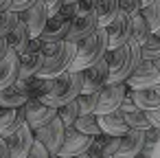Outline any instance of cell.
<instances>
[{"instance_id": "6da1fadb", "label": "cell", "mask_w": 160, "mask_h": 158, "mask_svg": "<svg viewBox=\"0 0 160 158\" xmlns=\"http://www.w3.org/2000/svg\"><path fill=\"white\" fill-rule=\"evenodd\" d=\"M79 92H81V75L77 70L68 68V70H64V73L46 79V86H44V90H42V94L38 99L42 103H46V105L59 108L66 101L75 99Z\"/></svg>"}, {"instance_id": "7a4b0ae2", "label": "cell", "mask_w": 160, "mask_h": 158, "mask_svg": "<svg viewBox=\"0 0 160 158\" xmlns=\"http://www.w3.org/2000/svg\"><path fill=\"white\" fill-rule=\"evenodd\" d=\"M103 57L108 64V84H118V81H125V77L140 62V46L127 40L116 48H108Z\"/></svg>"}, {"instance_id": "3957f363", "label": "cell", "mask_w": 160, "mask_h": 158, "mask_svg": "<svg viewBox=\"0 0 160 158\" xmlns=\"http://www.w3.org/2000/svg\"><path fill=\"white\" fill-rule=\"evenodd\" d=\"M42 51H44V59H42V66L38 70V77L51 79V77L68 70L72 55H75V42H68V40L42 42Z\"/></svg>"}, {"instance_id": "277c9868", "label": "cell", "mask_w": 160, "mask_h": 158, "mask_svg": "<svg viewBox=\"0 0 160 158\" xmlns=\"http://www.w3.org/2000/svg\"><path fill=\"white\" fill-rule=\"evenodd\" d=\"M108 51V40H105V29L97 27L92 33H88L83 40H79L75 44V55L70 62V70H83L88 66H92L97 59H101Z\"/></svg>"}, {"instance_id": "5b68a950", "label": "cell", "mask_w": 160, "mask_h": 158, "mask_svg": "<svg viewBox=\"0 0 160 158\" xmlns=\"http://www.w3.org/2000/svg\"><path fill=\"white\" fill-rule=\"evenodd\" d=\"M44 59V51H42V42L38 38H31L29 44L24 46V51L18 55V77H33L38 75L40 66ZM16 77V79H18Z\"/></svg>"}, {"instance_id": "8992f818", "label": "cell", "mask_w": 160, "mask_h": 158, "mask_svg": "<svg viewBox=\"0 0 160 158\" xmlns=\"http://www.w3.org/2000/svg\"><path fill=\"white\" fill-rule=\"evenodd\" d=\"M125 88L136 90V88H153L156 84H160V70L156 68L153 62L149 59H140L136 64V68L125 77Z\"/></svg>"}, {"instance_id": "52a82bcc", "label": "cell", "mask_w": 160, "mask_h": 158, "mask_svg": "<svg viewBox=\"0 0 160 158\" xmlns=\"http://www.w3.org/2000/svg\"><path fill=\"white\" fill-rule=\"evenodd\" d=\"M64 130H66V125H64V123L59 121V116L55 114V116H53L51 121H46L42 127L33 130V138L40 140V143L48 149V154H55V151H59V147H62Z\"/></svg>"}, {"instance_id": "ba28073f", "label": "cell", "mask_w": 160, "mask_h": 158, "mask_svg": "<svg viewBox=\"0 0 160 158\" xmlns=\"http://www.w3.org/2000/svg\"><path fill=\"white\" fill-rule=\"evenodd\" d=\"M125 97V84H105L97 90V105H94V114H103V112H112L121 105Z\"/></svg>"}, {"instance_id": "9c48e42d", "label": "cell", "mask_w": 160, "mask_h": 158, "mask_svg": "<svg viewBox=\"0 0 160 158\" xmlns=\"http://www.w3.org/2000/svg\"><path fill=\"white\" fill-rule=\"evenodd\" d=\"M79 75H81V92H97L101 86L108 84V64H105V57H101L92 66L79 70Z\"/></svg>"}, {"instance_id": "30bf717a", "label": "cell", "mask_w": 160, "mask_h": 158, "mask_svg": "<svg viewBox=\"0 0 160 158\" xmlns=\"http://www.w3.org/2000/svg\"><path fill=\"white\" fill-rule=\"evenodd\" d=\"M22 110H24V121H27V125H29L31 130L42 127L46 121H51V119L57 114V108L46 105V103H42L40 99H29V101L22 105Z\"/></svg>"}, {"instance_id": "8fae6325", "label": "cell", "mask_w": 160, "mask_h": 158, "mask_svg": "<svg viewBox=\"0 0 160 158\" xmlns=\"http://www.w3.org/2000/svg\"><path fill=\"white\" fill-rule=\"evenodd\" d=\"M68 29H70V18H66L64 13H53L46 18L38 40L40 42H59V40H66L68 35Z\"/></svg>"}, {"instance_id": "7c38bea8", "label": "cell", "mask_w": 160, "mask_h": 158, "mask_svg": "<svg viewBox=\"0 0 160 158\" xmlns=\"http://www.w3.org/2000/svg\"><path fill=\"white\" fill-rule=\"evenodd\" d=\"M5 140L9 147V158H24L31 149V143H33V130L24 121L18 130H13L9 136H5Z\"/></svg>"}, {"instance_id": "4fadbf2b", "label": "cell", "mask_w": 160, "mask_h": 158, "mask_svg": "<svg viewBox=\"0 0 160 158\" xmlns=\"http://www.w3.org/2000/svg\"><path fill=\"white\" fill-rule=\"evenodd\" d=\"M18 18L24 22L29 35L31 38H38L40 31H42V27H44V22H46V18H48V11H46V7H44L42 0H35L31 7H27V9H22L18 13Z\"/></svg>"}, {"instance_id": "5bb4252c", "label": "cell", "mask_w": 160, "mask_h": 158, "mask_svg": "<svg viewBox=\"0 0 160 158\" xmlns=\"http://www.w3.org/2000/svg\"><path fill=\"white\" fill-rule=\"evenodd\" d=\"M90 143H92V136H88V134L75 130L72 125H68V127L64 130V140H62L59 151L72 158V156H77V154H83Z\"/></svg>"}, {"instance_id": "9a60e30c", "label": "cell", "mask_w": 160, "mask_h": 158, "mask_svg": "<svg viewBox=\"0 0 160 158\" xmlns=\"http://www.w3.org/2000/svg\"><path fill=\"white\" fill-rule=\"evenodd\" d=\"M103 29H105L108 48H116V46H121V44H125L129 40V16L116 13V18Z\"/></svg>"}, {"instance_id": "2e32d148", "label": "cell", "mask_w": 160, "mask_h": 158, "mask_svg": "<svg viewBox=\"0 0 160 158\" xmlns=\"http://www.w3.org/2000/svg\"><path fill=\"white\" fill-rule=\"evenodd\" d=\"M142 136H145V130H136V127H129L125 134H121L114 158H132V156H136L142 149V140H145Z\"/></svg>"}, {"instance_id": "e0dca14e", "label": "cell", "mask_w": 160, "mask_h": 158, "mask_svg": "<svg viewBox=\"0 0 160 158\" xmlns=\"http://www.w3.org/2000/svg\"><path fill=\"white\" fill-rule=\"evenodd\" d=\"M97 123H99V130L101 134H110V136H121L125 134L129 127L123 119V112L116 108L112 112H103V114H97Z\"/></svg>"}, {"instance_id": "ac0fdd59", "label": "cell", "mask_w": 160, "mask_h": 158, "mask_svg": "<svg viewBox=\"0 0 160 158\" xmlns=\"http://www.w3.org/2000/svg\"><path fill=\"white\" fill-rule=\"evenodd\" d=\"M97 29V20H94V13H83V16H72L70 20V29H68V35L66 40L68 42H79L83 40L88 33H92Z\"/></svg>"}, {"instance_id": "d6986e66", "label": "cell", "mask_w": 160, "mask_h": 158, "mask_svg": "<svg viewBox=\"0 0 160 158\" xmlns=\"http://www.w3.org/2000/svg\"><path fill=\"white\" fill-rule=\"evenodd\" d=\"M29 40H31V35H29V31H27V27H24V22L18 18V22L9 29V33L5 35V42H7V48L9 51H13V53H22L24 51V46L29 44Z\"/></svg>"}, {"instance_id": "ffe728a7", "label": "cell", "mask_w": 160, "mask_h": 158, "mask_svg": "<svg viewBox=\"0 0 160 158\" xmlns=\"http://www.w3.org/2000/svg\"><path fill=\"white\" fill-rule=\"evenodd\" d=\"M94 20H97V27H108L116 13H118V0H94Z\"/></svg>"}, {"instance_id": "44dd1931", "label": "cell", "mask_w": 160, "mask_h": 158, "mask_svg": "<svg viewBox=\"0 0 160 158\" xmlns=\"http://www.w3.org/2000/svg\"><path fill=\"white\" fill-rule=\"evenodd\" d=\"M16 77H18V53L7 51L0 57V90L9 84H13Z\"/></svg>"}, {"instance_id": "7402d4cb", "label": "cell", "mask_w": 160, "mask_h": 158, "mask_svg": "<svg viewBox=\"0 0 160 158\" xmlns=\"http://www.w3.org/2000/svg\"><path fill=\"white\" fill-rule=\"evenodd\" d=\"M127 94L132 97L134 105L140 108V110H153V108H160V97L156 94L153 88H136V90H129L127 88Z\"/></svg>"}, {"instance_id": "603a6c76", "label": "cell", "mask_w": 160, "mask_h": 158, "mask_svg": "<svg viewBox=\"0 0 160 158\" xmlns=\"http://www.w3.org/2000/svg\"><path fill=\"white\" fill-rule=\"evenodd\" d=\"M29 99L31 97L20 86H16V81L0 90V105H2V108H22Z\"/></svg>"}, {"instance_id": "cb8c5ba5", "label": "cell", "mask_w": 160, "mask_h": 158, "mask_svg": "<svg viewBox=\"0 0 160 158\" xmlns=\"http://www.w3.org/2000/svg\"><path fill=\"white\" fill-rule=\"evenodd\" d=\"M149 35H151V31H149L147 22L142 20L140 11L132 13V16H129V40H132V42H136V44L140 46Z\"/></svg>"}, {"instance_id": "d4e9b609", "label": "cell", "mask_w": 160, "mask_h": 158, "mask_svg": "<svg viewBox=\"0 0 160 158\" xmlns=\"http://www.w3.org/2000/svg\"><path fill=\"white\" fill-rule=\"evenodd\" d=\"M140 16H142V20L147 22L149 31L153 33V31L160 27V0H151V3L142 5V7H140Z\"/></svg>"}, {"instance_id": "484cf974", "label": "cell", "mask_w": 160, "mask_h": 158, "mask_svg": "<svg viewBox=\"0 0 160 158\" xmlns=\"http://www.w3.org/2000/svg\"><path fill=\"white\" fill-rule=\"evenodd\" d=\"M72 127H75V130H79V132H83V134H88V136H97V134H101L99 123H97V114H94V112L79 114V116L75 119Z\"/></svg>"}, {"instance_id": "4316f807", "label": "cell", "mask_w": 160, "mask_h": 158, "mask_svg": "<svg viewBox=\"0 0 160 158\" xmlns=\"http://www.w3.org/2000/svg\"><path fill=\"white\" fill-rule=\"evenodd\" d=\"M123 119H125L127 127H136V130H147V127H151V123H149L145 110H140V108L125 110V112H123Z\"/></svg>"}, {"instance_id": "83f0119b", "label": "cell", "mask_w": 160, "mask_h": 158, "mask_svg": "<svg viewBox=\"0 0 160 158\" xmlns=\"http://www.w3.org/2000/svg\"><path fill=\"white\" fill-rule=\"evenodd\" d=\"M57 116H59V121H62L66 127L72 125L75 119L79 116V103H77V99H70V101H66L64 105H59V108H57Z\"/></svg>"}, {"instance_id": "f1b7e54d", "label": "cell", "mask_w": 160, "mask_h": 158, "mask_svg": "<svg viewBox=\"0 0 160 158\" xmlns=\"http://www.w3.org/2000/svg\"><path fill=\"white\" fill-rule=\"evenodd\" d=\"M158 57H160V38L151 33V35L140 44V59L153 62V59H158Z\"/></svg>"}, {"instance_id": "f546056e", "label": "cell", "mask_w": 160, "mask_h": 158, "mask_svg": "<svg viewBox=\"0 0 160 158\" xmlns=\"http://www.w3.org/2000/svg\"><path fill=\"white\" fill-rule=\"evenodd\" d=\"M75 99H77V103H79V114L94 112V105H97V92H79Z\"/></svg>"}, {"instance_id": "4dcf8cb0", "label": "cell", "mask_w": 160, "mask_h": 158, "mask_svg": "<svg viewBox=\"0 0 160 158\" xmlns=\"http://www.w3.org/2000/svg\"><path fill=\"white\" fill-rule=\"evenodd\" d=\"M18 22V13L7 9V11H0V38H5L9 33V29Z\"/></svg>"}, {"instance_id": "1f68e13d", "label": "cell", "mask_w": 160, "mask_h": 158, "mask_svg": "<svg viewBox=\"0 0 160 158\" xmlns=\"http://www.w3.org/2000/svg\"><path fill=\"white\" fill-rule=\"evenodd\" d=\"M18 112H20V108H2V105H0V136H2L5 130L13 123Z\"/></svg>"}, {"instance_id": "d6a6232c", "label": "cell", "mask_w": 160, "mask_h": 158, "mask_svg": "<svg viewBox=\"0 0 160 158\" xmlns=\"http://www.w3.org/2000/svg\"><path fill=\"white\" fill-rule=\"evenodd\" d=\"M142 138H145V140H142V149H151V151H153V149H156V143L160 140V127H153V125L147 127Z\"/></svg>"}, {"instance_id": "836d02e7", "label": "cell", "mask_w": 160, "mask_h": 158, "mask_svg": "<svg viewBox=\"0 0 160 158\" xmlns=\"http://www.w3.org/2000/svg\"><path fill=\"white\" fill-rule=\"evenodd\" d=\"M136 11H140V0H118V13L132 16Z\"/></svg>"}, {"instance_id": "e575fe53", "label": "cell", "mask_w": 160, "mask_h": 158, "mask_svg": "<svg viewBox=\"0 0 160 158\" xmlns=\"http://www.w3.org/2000/svg\"><path fill=\"white\" fill-rule=\"evenodd\" d=\"M51 154H48V149L40 143V140H35L33 138V143H31V149H29V154L24 156V158H48Z\"/></svg>"}, {"instance_id": "d590c367", "label": "cell", "mask_w": 160, "mask_h": 158, "mask_svg": "<svg viewBox=\"0 0 160 158\" xmlns=\"http://www.w3.org/2000/svg\"><path fill=\"white\" fill-rule=\"evenodd\" d=\"M42 3H44V7H46L48 16H53V13H57V11L62 9V5L66 3V0H42Z\"/></svg>"}, {"instance_id": "8d00e7d4", "label": "cell", "mask_w": 160, "mask_h": 158, "mask_svg": "<svg viewBox=\"0 0 160 158\" xmlns=\"http://www.w3.org/2000/svg\"><path fill=\"white\" fill-rule=\"evenodd\" d=\"M35 3V0H11V11H16V13H20L22 9H27V7H31Z\"/></svg>"}, {"instance_id": "74e56055", "label": "cell", "mask_w": 160, "mask_h": 158, "mask_svg": "<svg viewBox=\"0 0 160 158\" xmlns=\"http://www.w3.org/2000/svg\"><path fill=\"white\" fill-rule=\"evenodd\" d=\"M145 114H147V119H149V123H151L153 127H160V108H153V110H147Z\"/></svg>"}, {"instance_id": "f35d334b", "label": "cell", "mask_w": 160, "mask_h": 158, "mask_svg": "<svg viewBox=\"0 0 160 158\" xmlns=\"http://www.w3.org/2000/svg\"><path fill=\"white\" fill-rule=\"evenodd\" d=\"M0 158H9V147H7V140L0 136Z\"/></svg>"}, {"instance_id": "ab89813d", "label": "cell", "mask_w": 160, "mask_h": 158, "mask_svg": "<svg viewBox=\"0 0 160 158\" xmlns=\"http://www.w3.org/2000/svg\"><path fill=\"white\" fill-rule=\"evenodd\" d=\"M7 51H9V48H7V42H5V38H0V57H2Z\"/></svg>"}, {"instance_id": "60d3db41", "label": "cell", "mask_w": 160, "mask_h": 158, "mask_svg": "<svg viewBox=\"0 0 160 158\" xmlns=\"http://www.w3.org/2000/svg\"><path fill=\"white\" fill-rule=\"evenodd\" d=\"M11 7V0H0V11H7Z\"/></svg>"}, {"instance_id": "b9f144b4", "label": "cell", "mask_w": 160, "mask_h": 158, "mask_svg": "<svg viewBox=\"0 0 160 158\" xmlns=\"http://www.w3.org/2000/svg\"><path fill=\"white\" fill-rule=\"evenodd\" d=\"M48 158H70V156H66V154H62V151H55V154H51Z\"/></svg>"}, {"instance_id": "7bdbcfd3", "label": "cell", "mask_w": 160, "mask_h": 158, "mask_svg": "<svg viewBox=\"0 0 160 158\" xmlns=\"http://www.w3.org/2000/svg\"><path fill=\"white\" fill-rule=\"evenodd\" d=\"M72 158H90V156H88V154L83 151V154H77V156H72Z\"/></svg>"}, {"instance_id": "ee69618b", "label": "cell", "mask_w": 160, "mask_h": 158, "mask_svg": "<svg viewBox=\"0 0 160 158\" xmlns=\"http://www.w3.org/2000/svg\"><path fill=\"white\" fill-rule=\"evenodd\" d=\"M153 90H156V94L160 97V84H156V86H153Z\"/></svg>"}, {"instance_id": "f6af8a7d", "label": "cell", "mask_w": 160, "mask_h": 158, "mask_svg": "<svg viewBox=\"0 0 160 158\" xmlns=\"http://www.w3.org/2000/svg\"><path fill=\"white\" fill-rule=\"evenodd\" d=\"M153 64H156V68L160 70V57H158V59H153Z\"/></svg>"}, {"instance_id": "bcb514c9", "label": "cell", "mask_w": 160, "mask_h": 158, "mask_svg": "<svg viewBox=\"0 0 160 158\" xmlns=\"http://www.w3.org/2000/svg\"><path fill=\"white\" fill-rule=\"evenodd\" d=\"M153 35H158V38H160V27H158V29L153 31Z\"/></svg>"}, {"instance_id": "7dc6e473", "label": "cell", "mask_w": 160, "mask_h": 158, "mask_svg": "<svg viewBox=\"0 0 160 158\" xmlns=\"http://www.w3.org/2000/svg\"><path fill=\"white\" fill-rule=\"evenodd\" d=\"M147 3H151V0H140V7H142V5H147Z\"/></svg>"}, {"instance_id": "c3c4849f", "label": "cell", "mask_w": 160, "mask_h": 158, "mask_svg": "<svg viewBox=\"0 0 160 158\" xmlns=\"http://www.w3.org/2000/svg\"><path fill=\"white\" fill-rule=\"evenodd\" d=\"M99 158H114V156H99Z\"/></svg>"}, {"instance_id": "681fc988", "label": "cell", "mask_w": 160, "mask_h": 158, "mask_svg": "<svg viewBox=\"0 0 160 158\" xmlns=\"http://www.w3.org/2000/svg\"><path fill=\"white\" fill-rule=\"evenodd\" d=\"M66 3H77V0H66Z\"/></svg>"}]
</instances>
